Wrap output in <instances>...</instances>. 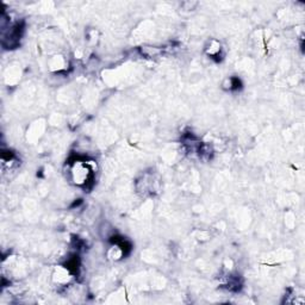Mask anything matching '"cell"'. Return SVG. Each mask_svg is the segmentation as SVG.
<instances>
[{
  "mask_svg": "<svg viewBox=\"0 0 305 305\" xmlns=\"http://www.w3.org/2000/svg\"><path fill=\"white\" fill-rule=\"evenodd\" d=\"M73 180L76 185H84L85 183H87L88 177L91 176V170L87 167L86 164H78L74 165L73 167Z\"/></svg>",
  "mask_w": 305,
  "mask_h": 305,
  "instance_id": "obj_1",
  "label": "cell"
}]
</instances>
